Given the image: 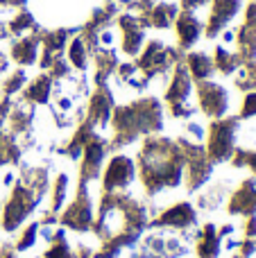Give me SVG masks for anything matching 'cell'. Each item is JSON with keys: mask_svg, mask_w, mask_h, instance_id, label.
I'll use <instances>...</instances> for the list:
<instances>
[{"mask_svg": "<svg viewBox=\"0 0 256 258\" xmlns=\"http://www.w3.org/2000/svg\"><path fill=\"white\" fill-rule=\"evenodd\" d=\"M238 127L240 118L238 116H225L211 120V125L207 127V156L213 165L218 163H229L231 154L238 147Z\"/></svg>", "mask_w": 256, "mask_h": 258, "instance_id": "obj_1", "label": "cell"}, {"mask_svg": "<svg viewBox=\"0 0 256 258\" xmlns=\"http://www.w3.org/2000/svg\"><path fill=\"white\" fill-rule=\"evenodd\" d=\"M43 197H39L32 188H27L23 181H16L12 186L7 202H3V215H0V229L5 233H16L23 224L30 220V215L36 211Z\"/></svg>", "mask_w": 256, "mask_h": 258, "instance_id": "obj_2", "label": "cell"}, {"mask_svg": "<svg viewBox=\"0 0 256 258\" xmlns=\"http://www.w3.org/2000/svg\"><path fill=\"white\" fill-rule=\"evenodd\" d=\"M93 183H77L75 200L59 213V224L63 229H71L77 233H91L95 220V211H98V197H93Z\"/></svg>", "mask_w": 256, "mask_h": 258, "instance_id": "obj_3", "label": "cell"}, {"mask_svg": "<svg viewBox=\"0 0 256 258\" xmlns=\"http://www.w3.org/2000/svg\"><path fill=\"white\" fill-rule=\"evenodd\" d=\"M136 181H139V170H136L134 156L113 152L104 161L102 174H100V190L102 192H130Z\"/></svg>", "mask_w": 256, "mask_h": 258, "instance_id": "obj_4", "label": "cell"}, {"mask_svg": "<svg viewBox=\"0 0 256 258\" xmlns=\"http://www.w3.org/2000/svg\"><path fill=\"white\" fill-rule=\"evenodd\" d=\"M195 95H198V109L207 118L218 120V118L229 116L231 98H229V91L222 84H218L213 80L198 82L195 84Z\"/></svg>", "mask_w": 256, "mask_h": 258, "instance_id": "obj_5", "label": "cell"}, {"mask_svg": "<svg viewBox=\"0 0 256 258\" xmlns=\"http://www.w3.org/2000/svg\"><path fill=\"white\" fill-rule=\"evenodd\" d=\"M198 209H195L190 202H175L172 206H166V209L159 211V215L150 222L148 229H170V231H193L198 229Z\"/></svg>", "mask_w": 256, "mask_h": 258, "instance_id": "obj_6", "label": "cell"}, {"mask_svg": "<svg viewBox=\"0 0 256 258\" xmlns=\"http://www.w3.org/2000/svg\"><path fill=\"white\" fill-rule=\"evenodd\" d=\"M107 156H109L107 138H104L102 134H95V136L84 145V152H82L77 183H95L98 181L100 174H102Z\"/></svg>", "mask_w": 256, "mask_h": 258, "instance_id": "obj_7", "label": "cell"}, {"mask_svg": "<svg viewBox=\"0 0 256 258\" xmlns=\"http://www.w3.org/2000/svg\"><path fill=\"white\" fill-rule=\"evenodd\" d=\"M195 95V82L188 75V68L184 61H179L168 75V86L163 91V100L168 107H177V104H198L193 100Z\"/></svg>", "mask_w": 256, "mask_h": 258, "instance_id": "obj_8", "label": "cell"}, {"mask_svg": "<svg viewBox=\"0 0 256 258\" xmlns=\"http://www.w3.org/2000/svg\"><path fill=\"white\" fill-rule=\"evenodd\" d=\"M240 12H243V0H211L209 16L204 21V36L218 39Z\"/></svg>", "mask_w": 256, "mask_h": 258, "instance_id": "obj_9", "label": "cell"}, {"mask_svg": "<svg viewBox=\"0 0 256 258\" xmlns=\"http://www.w3.org/2000/svg\"><path fill=\"white\" fill-rule=\"evenodd\" d=\"M113 107H116V102H113L111 86H109V84H100V86H95L93 93H91L84 113H86V118H89V120L95 125L98 132H104V129L109 127V120H111Z\"/></svg>", "mask_w": 256, "mask_h": 258, "instance_id": "obj_10", "label": "cell"}, {"mask_svg": "<svg viewBox=\"0 0 256 258\" xmlns=\"http://www.w3.org/2000/svg\"><path fill=\"white\" fill-rule=\"evenodd\" d=\"M175 34H177V48L190 50L200 39L204 36V21L195 12H181L175 18Z\"/></svg>", "mask_w": 256, "mask_h": 258, "instance_id": "obj_11", "label": "cell"}, {"mask_svg": "<svg viewBox=\"0 0 256 258\" xmlns=\"http://www.w3.org/2000/svg\"><path fill=\"white\" fill-rule=\"evenodd\" d=\"M227 211H229V215H240V218L256 215V177L254 174L249 179H245L229 195Z\"/></svg>", "mask_w": 256, "mask_h": 258, "instance_id": "obj_12", "label": "cell"}, {"mask_svg": "<svg viewBox=\"0 0 256 258\" xmlns=\"http://www.w3.org/2000/svg\"><path fill=\"white\" fill-rule=\"evenodd\" d=\"M41 54V39H39V25L34 27V32L25 36H18L9 45V57L18 63V66H32L39 61Z\"/></svg>", "mask_w": 256, "mask_h": 258, "instance_id": "obj_13", "label": "cell"}, {"mask_svg": "<svg viewBox=\"0 0 256 258\" xmlns=\"http://www.w3.org/2000/svg\"><path fill=\"white\" fill-rule=\"evenodd\" d=\"M195 258H220L222 254V238L218 236V227L207 222L195 231Z\"/></svg>", "mask_w": 256, "mask_h": 258, "instance_id": "obj_14", "label": "cell"}, {"mask_svg": "<svg viewBox=\"0 0 256 258\" xmlns=\"http://www.w3.org/2000/svg\"><path fill=\"white\" fill-rule=\"evenodd\" d=\"M91 63H93V82L95 86H100L109 84L111 75H116L120 59H118V52L113 48H98L91 54Z\"/></svg>", "mask_w": 256, "mask_h": 258, "instance_id": "obj_15", "label": "cell"}, {"mask_svg": "<svg viewBox=\"0 0 256 258\" xmlns=\"http://www.w3.org/2000/svg\"><path fill=\"white\" fill-rule=\"evenodd\" d=\"M52 93H54V80L43 71L32 82H27L21 98L36 104V107H48V104H52Z\"/></svg>", "mask_w": 256, "mask_h": 258, "instance_id": "obj_16", "label": "cell"}, {"mask_svg": "<svg viewBox=\"0 0 256 258\" xmlns=\"http://www.w3.org/2000/svg\"><path fill=\"white\" fill-rule=\"evenodd\" d=\"M179 14V5L175 3H154L152 9L148 14H143V23L145 27H154V30H168L175 25V18Z\"/></svg>", "mask_w": 256, "mask_h": 258, "instance_id": "obj_17", "label": "cell"}, {"mask_svg": "<svg viewBox=\"0 0 256 258\" xmlns=\"http://www.w3.org/2000/svg\"><path fill=\"white\" fill-rule=\"evenodd\" d=\"M184 63L188 68V75L193 77V82H207L216 75V66H213V57L202 50H193V52L184 54Z\"/></svg>", "mask_w": 256, "mask_h": 258, "instance_id": "obj_18", "label": "cell"}, {"mask_svg": "<svg viewBox=\"0 0 256 258\" xmlns=\"http://www.w3.org/2000/svg\"><path fill=\"white\" fill-rule=\"evenodd\" d=\"M66 59H68V63H71L73 71L86 73V68H89V63H91V52H89V48H86L84 39H82L80 34H75L71 41H68Z\"/></svg>", "mask_w": 256, "mask_h": 258, "instance_id": "obj_19", "label": "cell"}, {"mask_svg": "<svg viewBox=\"0 0 256 258\" xmlns=\"http://www.w3.org/2000/svg\"><path fill=\"white\" fill-rule=\"evenodd\" d=\"M213 66H216V73L229 77V75H236V71L243 66V61L238 59L236 50H229L227 45L220 43L213 50Z\"/></svg>", "mask_w": 256, "mask_h": 258, "instance_id": "obj_20", "label": "cell"}, {"mask_svg": "<svg viewBox=\"0 0 256 258\" xmlns=\"http://www.w3.org/2000/svg\"><path fill=\"white\" fill-rule=\"evenodd\" d=\"M68 190H71V177H68L66 172H59L57 177L52 179V183H50V206L48 209L52 211V213H61L63 206H66L68 202Z\"/></svg>", "mask_w": 256, "mask_h": 258, "instance_id": "obj_21", "label": "cell"}, {"mask_svg": "<svg viewBox=\"0 0 256 258\" xmlns=\"http://www.w3.org/2000/svg\"><path fill=\"white\" fill-rule=\"evenodd\" d=\"M34 27H36L34 16H32V14L27 12L25 7L16 9V14H14V16L7 21L9 36H14V39H18V36H25V34H30V32H34Z\"/></svg>", "mask_w": 256, "mask_h": 258, "instance_id": "obj_22", "label": "cell"}, {"mask_svg": "<svg viewBox=\"0 0 256 258\" xmlns=\"http://www.w3.org/2000/svg\"><path fill=\"white\" fill-rule=\"evenodd\" d=\"M48 245L50 247L45 249L43 258H75V249H73V245L68 242L66 229H54V236Z\"/></svg>", "mask_w": 256, "mask_h": 258, "instance_id": "obj_23", "label": "cell"}, {"mask_svg": "<svg viewBox=\"0 0 256 258\" xmlns=\"http://www.w3.org/2000/svg\"><path fill=\"white\" fill-rule=\"evenodd\" d=\"M25 84H27L25 71H23V68H16V71H12L7 77H3L0 91H3V95H7V98H16V95L25 89Z\"/></svg>", "mask_w": 256, "mask_h": 258, "instance_id": "obj_24", "label": "cell"}, {"mask_svg": "<svg viewBox=\"0 0 256 258\" xmlns=\"http://www.w3.org/2000/svg\"><path fill=\"white\" fill-rule=\"evenodd\" d=\"M36 240H39V222H30L21 231V236L16 238V242H12V245L18 254H23V251L32 249V247L36 245Z\"/></svg>", "mask_w": 256, "mask_h": 258, "instance_id": "obj_25", "label": "cell"}, {"mask_svg": "<svg viewBox=\"0 0 256 258\" xmlns=\"http://www.w3.org/2000/svg\"><path fill=\"white\" fill-rule=\"evenodd\" d=\"M229 163L234 165L236 170H252V174L256 177V150H247V147H236V152L231 154Z\"/></svg>", "mask_w": 256, "mask_h": 258, "instance_id": "obj_26", "label": "cell"}, {"mask_svg": "<svg viewBox=\"0 0 256 258\" xmlns=\"http://www.w3.org/2000/svg\"><path fill=\"white\" fill-rule=\"evenodd\" d=\"M184 136L190 138V141H195V143H204V138H207V127H204L200 120H193V118H190L184 127Z\"/></svg>", "mask_w": 256, "mask_h": 258, "instance_id": "obj_27", "label": "cell"}, {"mask_svg": "<svg viewBox=\"0 0 256 258\" xmlns=\"http://www.w3.org/2000/svg\"><path fill=\"white\" fill-rule=\"evenodd\" d=\"M211 5V0H179V9L181 12H198L200 7Z\"/></svg>", "mask_w": 256, "mask_h": 258, "instance_id": "obj_28", "label": "cell"}, {"mask_svg": "<svg viewBox=\"0 0 256 258\" xmlns=\"http://www.w3.org/2000/svg\"><path fill=\"white\" fill-rule=\"evenodd\" d=\"M0 258H18V251L14 249L12 242H3L0 245Z\"/></svg>", "mask_w": 256, "mask_h": 258, "instance_id": "obj_29", "label": "cell"}, {"mask_svg": "<svg viewBox=\"0 0 256 258\" xmlns=\"http://www.w3.org/2000/svg\"><path fill=\"white\" fill-rule=\"evenodd\" d=\"M9 39V30H7V23L0 21V41H7Z\"/></svg>", "mask_w": 256, "mask_h": 258, "instance_id": "obj_30", "label": "cell"}, {"mask_svg": "<svg viewBox=\"0 0 256 258\" xmlns=\"http://www.w3.org/2000/svg\"><path fill=\"white\" fill-rule=\"evenodd\" d=\"M3 141H5V127H0V150H3Z\"/></svg>", "mask_w": 256, "mask_h": 258, "instance_id": "obj_31", "label": "cell"}, {"mask_svg": "<svg viewBox=\"0 0 256 258\" xmlns=\"http://www.w3.org/2000/svg\"><path fill=\"white\" fill-rule=\"evenodd\" d=\"M249 3H252V0H249Z\"/></svg>", "mask_w": 256, "mask_h": 258, "instance_id": "obj_32", "label": "cell"}, {"mask_svg": "<svg viewBox=\"0 0 256 258\" xmlns=\"http://www.w3.org/2000/svg\"><path fill=\"white\" fill-rule=\"evenodd\" d=\"M234 258H236V256H234Z\"/></svg>", "mask_w": 256, "mask_h": 258, "instance_id": "obj_33", "label": "cell"}]
</instances>
